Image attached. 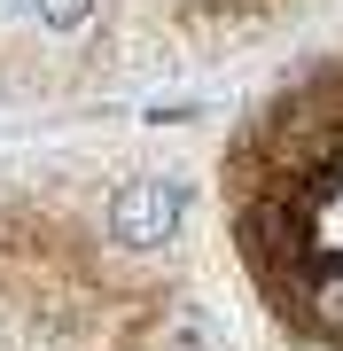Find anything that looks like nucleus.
Returning a JSON list of instances; mask_svg holds the SVG:
<instances>
[{
    "mask_svg": "<svg viewBox=\"0 0 343 351\" xmlns=\"http://www.w3.org/2000/svg\"><path fill=\"white\" fill-rule=\"evenodd\" d=\"M188 219V180H125L110 195V242L117 250H164Z\"/></svg>",
    "mask_w": 343,
    "mask_h": 351,
    "instance_id": "f257e3e1",
    "label": "nucleus"
},
{
    "mask_svg": "<svg viewBox=\"0 0 343 351\" xmlns=\"http://www.w3.org/2000/svg\"><path fill=\"white\" fill-rule=\"evenodd\" d=\"M94 8H102V0H31V16H39V24H47V32H86L94 24Z\"/></svg>",
    "mask_w": 343,
    "mask_h": 351,
    "instance_id": "f03ea898",
    "label": "nucleus"
},
{
    "mask_svg": "<svg viewBox=\"0 0 343 351\" xmlns=\"http://www.w3.org/2000/svg\"><path fill=\"white\" fill-rule=\"evenodd\" d=\"M156 351H218V343H211V328L195 320V313H179V320L164 328V343H156Z\"/></svg>",
    "mask_w": 343,
    "mask_h": 351,
    "instance_id": "7ed1b4c3",
    "label": "nucleus"
}]
</instances>
